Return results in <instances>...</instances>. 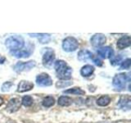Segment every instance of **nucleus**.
I'll return each mask as SVG.
<instances>
[{"instance_id":"1","label":"nucleus","mask_w":131,"mask_h":123,"mask_svg":"<svg viewBox=\"0 0 131 123\" xmlns=\"http://www.w3.org/2000/svg\"><path fill=\"white\" fill-rule=\"evenodd\" d=\"M54 68L57 72V76L60 80H70L71 78L72 69L69 67L65 61H56L54 63Z\"/></svg>"},{"instance_id":"2","label":"nucleus","mask_w":131,"mask_h":123,"mask_svg":"<svg viewBox=\"0 0 131 123\" xmlns=\"http://www.w3.org/2000/svg\"><path fill=\"white\" fill-rule=\"evenodd\" d=\"M5 45L12 51H16L21 49L25 45V41L21 36L14 35L10 36L5 41Z\"/></svg>"},{"instance_id":"3","label":"nucleus","mask_w":131,"mask_h":123,"mask_svg":"<svg viewBox=\"0 0 131 123\" xmlns=\"http://www.w3.org/2000/svg\"><path fill=\"white\" fill-rule=\"evenodd\" d=\"M130 81V76L129 74L126 73H120L116 74L114 76L112 80V85L116 90L118 91H122L123 89H125V85L127 82Z\"/></svg>"},{"instance_id":"4","label":"nucleus","mask_w":131,"mask_h":123,"mask_svg":"<svg viewBox=\"0 0 131 123\" xmlns=\"http://www.w3.org/2000/svg\"><path fill=\"white\" fill-rule=\"evenodd\" d=\"M79 47V43L74 37H67L62 42V48L66 52H74Z\"/></svg>"},{"instance_id":"5","label":"nucleus","mask_w":131,"mask_h":123,"mask_svg":"<svg viewBox=\"0 0 131 123\" xmlns=\"http://www.w3.org/2000/svg\"><path fill=\"white\" fill-rule=\"evenodd\" d=\"M36 83L39 86L46 87L52 85V80L47 73H41L36 77Z\"/></svg>"},{"instance_id":"6","label":"nucleus","mask_w":131,"mask_h":123,"mask_svg":"<svg viewBox=\"0 0 131 123\" xmlns=\"http://www.w3.org/2000/svg\"><path fill=\"white\" fill-rule=\"evenodd\" d=\"M35 61H30L27 63H23V61H18L14 66V70L16 72H22L26 71H30L31 68L35 67Z\"/></svg>"},{"instance_id":"7","label":"nucleus","mask_w":131,"mask_h":123,"mask_svg":"<svg viewBox=\"0 0 131 123\" xmlns=\"http://www.w3.org/2000/svg\"><path fill=\"white\" fill-rule=\"evenodd\" d=\"M55 60V53L53 50H48L43 56V65L46 67H50Z\"/></svg>"},{"instance_id":"8","label":"nucleus","mask_w":131,"mask_h":123,"mask_svg":"<svg viewBox=\"0 0 131 123\" xmlns=\"http://www.w3.org/2000/svg\"><path fill=\"white\" fill-rule=\"evenodd\" d=\"M106 38L104 35L102 34H95L92 36L90 42L93 47H101L106 43Z\"/></svg>"},{"instance_id":"9","label":"nucleus","mask_w":131,"mask_h":123,"mask_svg":"<svg viewBox=\"0 0 131 123\" xmlns=\"http://www.w3.org/2000/svg\"><path fill=\"white\" fill-rule=\"evenodd\" d=\"M97 53L102 58H112L114 55V51L111 47H102L97 50Z\"/></svg>"},{"instance_id":"10","label":"nucleus","mask_w":131,"mask_h":123,"mask_svg":"<svg viewBox=\"0 0 131 123\" xmlns=\"http://www.w3.org/2000/svg\"><path fill=\"white\" fill-rule=\"evenodd\" d=\"M20 104H21V102L20 101L19 98H12V99H10V101L8 102V104L6 107V109L11 112H16V111L20 108Z\"/></svg>"},{"instance_id":"11","label":"nucleus","mask_w":131,"mask_h":123,"mask_svg":"<svg viewBox=\"0 0 131 123\" xmlns=\"http://www.w3.org/2000/svg\"><path fill=\"white\" fill-rule=\"evenodd\" d=\"M131 44V39L130 36L125 35L121 37V39H119L117 41V48L119 49H124L130 46Z\"/></svg>"},{"instance_id":"12","label":"nucleus","mask_w":131,"mask_h":123,"mask_svg":"<svg viewBox=\"0 0 131 123\" xmlns=\"http://www.w3.org/2000/svg\"><path fill=\"white\" fill-rule=\"evenodd\" d=\"M34 88V84L32 82L26 81V80H21L18 85L17 91L20 93H23L26 91H29V90L32 89Z\"/></svg>"},{"instance_id":"13","label":"nucleus","mask_w":131,"mask_h":123,"mask_svg":"<svg viewBox=\"0 0 131 123\" xmlns=\"http://www.w3.org/2000/svg\"><path fill=\"white\" fill-rule=\"evenodd\" d=\"M93 57V54L87 49H84V50H81L78 53V59L81 61H87L89 59L92 60Z\"/></svg>"},{"instance_id":"14","label":"nucleus","mask_w":131,"mask_h":123,"mask_svg":"<svg viewBox=\"0 0 131 123\" xmlns=\"http://www.w3.org/2000/svg\"><path fill=\"white\" fill-rule=\"evenodd\" d=\"M32 53V50H29V49H26V50H16V51H11V54L12 56H14L16 58H26V57H30Z\"/></svg>"},{"instance_id":"15","label":"nucleus","mask_w":131,"mask_h":123,"mask_svg":"<svg viewBox=\"0 0 131 123\" xmlns=\"http://www.w3.org/2000/svg\"><path fill=\"white\" fill-rule=\"evenodd\" d=\"M94 71H95V68H94L93 66L88 64V65L84 66V67L81 68L80 75L84 77H87V76H91L92 74L94 72Z\"/></svg>"},{"instance_id":"16","label":"nucleus","mask_w":131,"mask_h":123,"mask_svg":"<svg viewBox=\"0 0 131 123\" xmlns=\"http://www.w3.org/2000/svg\"><path fill=\"white\" fill-rule=\"evenodd\" d=\"M72 104V98L68 96H61L58 98V104L62 107H67Z\"/></svg>"},{"instance_id":"17","label":"nucleus","mask_w":131,"mask_h":123,"mask_svg":"<svg viewBox=\"0 0 131 123\" xmlns=\"http://www.w3.org/2000/svg\"><path fill=\"white\" fill-rule=\"evenodd\" d=\"M111 102V98L108 95H102L97 100V104L99 106H107Z\"/></svg>"},{"instance_id":"18","label":"nucleus","mask_w":131,"mask_h":123,"mask_svg":"<svg viewBox=\"0 0 131 123\" xmlns=\"http://www.w3.org/2000/svg\"><path fill=\"white\" fill-rule=\"evenodd\" d=\"M64 94H76V95H84L85 94V91H84L83 89H81L80 88H72V89H69L67 90H64L63 91Z\"/></svg>"},{"instance_id":"19","label":"nucleus","mask_w":131,"mask_h":123,"mask_svg":"<svg viewBox=\"0 0 131 123\" xmlns=\"http://www.w3.org/2000/svg\"><path fill=\"white\" fill-rule=\"evenodd\" d=\"M54 104H55V99L52 96H48L46 98H44L42 102L43 106L45 107V108H50V107L54 105Z\"/></svg>"},{"instance_id":"20","label":"nucleus","mask_w":131,"mask_h":123,"mask_svg":"<svg viewBox=\"0 0 131 123\" xmlns=\"http://www.w3.org/2000/svg\"><path fill=\"white\" fill-rule=\"evenodd\" d=\"M130 98L129 96H125V97H122L120 100V105L121 106V108H127L129 109L130 108Z\"/></svg>"},{"instance_id":"21","label":"nucleus","mask_w":131,"mask_h":123,"mask_svg":"<svg viewBox=\"0 0 131 123\" xmlns=\"http://www.w3.org/2000/svg\"><path fill=\"white\" fill-rule=\"evenodd\" d=\"M33 102H34V99H33V98L30 95H26L22 98L21 104L25 107H30L33 104Z\"/></svg>"},{"instance_id":"22","label":"nucleus","mask_w":131,"mask_h":123,"mask_svg":"<svg viewBox=\"0 0 131 123\" xmlns=\"http://www.w3.org/2000/svg\"><path fill=\"white\" fill-rule=\"evenodd\" d=\"M35 35L39 36V40L41 44H47L50 41V35L49 34H35Z\"/></svg>"},{"instance_id":"23","label":"nucleus","mask_w":131,"mask_h":123,"mask_svg":"<svg viewBox=\"0 0 131 123\" xmlns=\"http://www.w3.org/2000/svg\"><path fill=\"white\" fill-rule=\"evenodd\" d=\"M130 68V59L127 58L124 61H122L121 64V67L119 70H123V69H129Z\"/></svg>"},{"instance_id":"24","label":"nucleus","mask_w":131,"mask_h":123,"mask_svg":"<svg viewBox=\"0 0 131 123\" xmlns=\"http://www.w3.org/2000/svg\"><path fill=\"white\" fill-rule=\"evenodd\" d=\"M121 59H122V57L121 55H118L116 57H112V58H111V64L115 66V65H117L119 64L121 61Z\"/></svg>"},{"instance_id":"25","label":"nucleus","mask_w":131,"mask_h":123,"mask_svg":"<svg viewBox=\"0 0 131 123\" xmlns=\"http://www.w3.org/2000/svg\"><path fill=\"white\" fill-rule=\"evenodd\" d=\"M12 85H13V83H12V82H10V81L5 82V83H3V85H2V91L3 92L9 91Z\"/></svg>"},{"instance_id":"26","label":"nucleus","mask_w":131,"mask_h":123,"mask_svg":"<svg viewBox=\"0 0 131 123\" xmlns=\"http://www.w3.org/2000/svg\"><path fill=\"white\" fill-rule=\"evenodd\" d=\"M61 83H62V85H61V84H59V83H57L56 84V86L57 88H64V87H67V86H69V85H72V83L73 82H71V81H68V82H67V83H63L62 81H60Z\"/></svg>"},{"instance_id":"27","label":"nucleus","mask_w":131,"mask_h":123,"mask_svg":"<svg viewBox=\"0 0 131 123\" xmlns=\"http://www.w3.org/2000/svg\"><path fill=\"white\" fill-rule=\"evenodd\" d=\"M92 60L93 61V63H95V65L98 66V67H101V66H102V61L100 58H98V57H96L93 56Z\"/></svg>"},{"instance_id":"28","label":"nucleus","mask_w":131,"mask_h":123,"mask_svg":"<svg viewBox=\"0 0 131 123\" xmlns=\"http://www.w3.org/2000/svg\"><path fill=\"white\" fill-rule=\"evenodd\" d=\"M5 61H6V57H4L3 56L0 55V64L4 63H5Z\"/></svg>"},{"instance_id":"29","label":"nucleus","mask_w":131,"mask_h":123,"mask_svg":"<svg viewBox=\"0 0 131 123\" xmlns=\"http://www.w3.org/2000/svg\"><path fill=\"white\" fill-rule=\"evenodd\" d=\"M3 102H4V101H3V98L0 97V106H2V105L3 104Z\"/></svg>"}]
</instances>
